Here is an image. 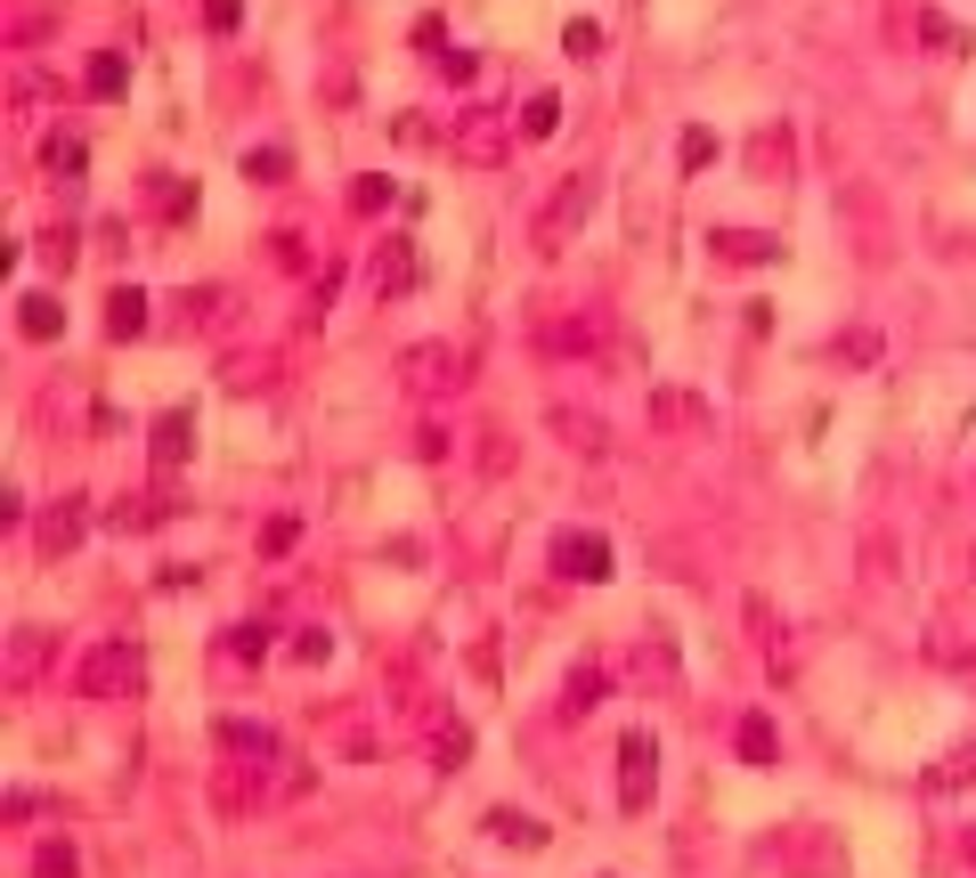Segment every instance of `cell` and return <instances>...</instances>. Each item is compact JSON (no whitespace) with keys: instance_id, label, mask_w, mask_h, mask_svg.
Here are the masks:
<instances>
[{"instance_id":"cell-20","label":"cell","mask_w":976,"mask_h":878,"mask_svg":"<svg viewBox=\"0 0 976 878\" xmlns=\"http://www.w3.org/2000/svg\"><path fill=\"white\" fill-rule=\"evenodd\" d=\"M41 163H49V171H58V180H74V171H82V163H90V147H82V139H74V131H58V139H49V147H41Z\"/></svg>"},{"instance_id":"cell-25","label":"cell","mask_w":976,"mask_h":878,"mask_svg":"<svg viewBox=\"0 0 976 878\" xmlns=\"http://www.w3.org/2000/svg\"><path fill=\"white\" fill-rule=\"evenodd\" d=\"M676 154H683V171H708V163H716V131H700V123H692Z\"/></svg>"},{"instance_id":"cell-12","label":"cell","mask_w":976,"mask_h":878,"mask_svg":"<svg viewBox=\"0 0 976 878\" xmlns=\"http://www.w3.org/2000/svg\"><path fill=\"white\" fill-rule=\"evenodd\" d=\"M496 147H505V123H496V114L481 107V114H472V123L465 131H456V154H472V163H489V154Z\"/></svg>"},{"instance_id":"cell-6","label":"cell","mask_w":976,"mask_h":878,"mask_svg":"<svg viewBox=\"0 0 976 878\" xmlns=\"http://www.w3.org/2000/svg\"><path fill=\"white\" fill-rule=\"evenodd\" d=\"M187 447H196V416H187V407H171V416L156 423V472H180Z\"/></svg>"},{"instance_id":"cell-15","label":"cell","mask_w":976,"mask_h":878,"mask_svg":"<svg viewBox=\"0 0 976 878\" xmlns=\"http://www.w3.org/2000/svg\"><path fill=\"white\" fill-rule=\"evenodd\" d=\"M489 838H505V846H545V821L538 814H489Z\"/></svg>"},{"instance_id":"cell-22","label":"cell","mask_w":976,"mask_h":878,"mask_svg":"<svg viewBox=\"0 0 976 878\" xmlns=\"http://www.w3.org/2000/svg\"><path fill=\"white\" fill-rule=\"evenodd\" d=\"M285 171H294V154H285V147H252L245 154V180H261V187H277Z\"/></svg>"},{"instance_id":"cell-10","label":"cell","mask_w":976,"mask_h":878,"mask_svg":"<svg viewBox=\"0 0 976 878\" xmlns=\"http://www.w3.org/2000/svg\"><path fill=\"white\" fill-rule=\"evenodd\" d=\"M107 334H114V342H131V334H147V293H139V285H123V293H107Z\"/></svg>"},{"instance_id":"cell-23","label":"cell","mask_w":976,"mask_h":878,"mask_svg":"<svg viewBox=\"0 0 976 878\" xmlns=\"http://www.w3.org/2000/svg\"><path fill=\"white\" fill-rule=\"evenodd\" d=\"M521 131H529V139H554V131H561V98H529Z\"/></svg>"},{"instance_id":"cell-26","label":"cell","mask_w":976,"mask_h":878,"mask_svg":"<svg viewBox=\"0 0 976 878\" xmlns=\"http://www.w3.org/2000/svg\"><path fill=\"white\" fill-rule=\"evenodd\" d=\"M919 33H928L936 49H968V33L952 25V16H936V9H919Z\"/></svg>"},{"instance_id":"cell-17","label":"cell","mask_w":976,"mask_h":878,"mask_svg":"<svg viewBox=\"0 0 976 878\" xmlns=\"http://www.w3.org/2000/svg\"><path fill=\"white\" fill-rule=\"evenodd\" d=\"M603 692H610V676H603V667H578V676H570V700H561V708H570V716H586V708H603Z\"/></svg>"},{"instance_id":"cell-18","label":"cell","mask_w":976,"mask_h":878,"mask_svg":"<svg viewBox=\"0 0 976 878\" xmlns=\"http://www.w3.org/2000/svg\"><path fill=\"white\" fill-rule=\"evenodd\" d=\"M407 367H416V383H456V367H465V358L432 342V350H407Z\"/></svg>"},{"instance_id":"cell-5","label":"cell","mask_w":976,"mask_h":878,"mask_svg":"<svg viewBox=\"0 0 976 878\" xmlns=\"http://www.w3.org/2000/svg\"><path fill=\"white\" fill-rule=\"evenodd\" d=\"M41 667H49V627H16V634H9V683L25 692Z\"/></svg>"},{"instance_id":"cell-16","label":"cell","mask_w":976,"mask_h":878,"mask_svg":"<svg viewBox=\"0 0 976 878\" xmlns=\"http://www.w3.org/2000/svg\"><path fill=\"white\" fill-rule=\"evenodd\" d=\"M33 878H82V854L65 846V838H41V854H33Z\"/></svg>"},{"instance_id":"cell-8","label":"cell","mask_w":976,"mask_h":878,"mask_svg":"<svg viewBox=\"0 0 976 878\" xmlns=\"http://www.w3.org/2000/svg\"><path fill=\"white\" fill-rule=\"evenodd\" d=\"M416 277L423 269H416V252H407V236H391V252L374 261V293H383V301L391 293H416Z\"/></svg>"},{"instance_id":"cell-14","label":"cell","mask_w":976,"mask_h":878,"mask_svg":"<svg viewBox=\"0 0 976 878\" xmlns=\"http://www.w3.org/2000/svg\"><path fill=\"white\" fill-rule=\"evenodd\" d=\"M774 756H781L774 716H741V765H774Z\"/></svg>"},{"instance_id":"cell-2","label":"cell","mask_w":976,"mask_h":878,"mask_svg":"<svg viewBox=\"0 0 976 878\" xmlns=\"http://www.w3.org/2000/svg\"><path fill=\"white\" fill-rule=\"evenodd\" d=\"M554 570L570 585H603L610 578V537H594V529H561L554 537Z\"/></svg>"},{"instance_id":"cell-7","label":"cell","mask_w":976,"mask_h":878,"mask_svg":"<svg viewBox=\"0 0 976 878\" xmlns=\"http://www.w3.org/2000/svg\"><path fill=\"white\" fill-rule=\"evenodd\" d=\"M708 245L716 261H781V236H757V228H716Z\"/></svg>"},{"instance_id":"cell-13","label":"cell","mask_w":976,"mask_h":878,"mask_svg":"<svg viewBox=\"0 0 976 878\" xmlns=\"http://www.w3.org/2000/svg\"><path fill=\"white\" fill-rule=\"evenodd\" d=\"M131 90V58L123 49H98L90 58V98H123Z\"/></svg>"},{"instance_id":"cell-24","label":"cell","mask_w":976,"mask_h":878,"mask_svg":"<svg viewBox=\"0 0 976 878\" xmlns=\"http://www.w3.org/2000/svg\"><path fill=\"white\" fill-rule=\"evenodd\" d=\"M561 49H570V58L586 65L594 49H603V25H594V16H578V25H561Z\"/></svg>"},{"instance_id":"cell-29","label":"cell","mask_w":976,"mask_h":878,"mask_svg":"<svg viewBox=\"0 0 976 878\" xmlns=\"http://www.w3.org/2000/svg\"><path fill=\"white\" fill-rule=\"evenodd\" d=\"M294 537H301V521H294V512H277V521L261 529V554H285V545H294Z\"/></svg>"},{"instance_id":"cell-1","label":"cell","mask_w":976,"mask_h":878,"mask_svg":"<svg viewBox=\"0 0 976 878\" xmlns=\"http://www.w3.org/2000/svg\"><path fill=\"white\" fill-rule=\"evenodd\" d=\"M139 676H147V659H139V643H123V634H107V643H90V659H82V700H131L139 692Z\"/></svg>"},{"instance_id":"cell-28","label":"cell","mask_w":976,"mask_h":878,"mask_svg":"<svg viewBox=\"0 0 976 878\" xmlns=\"http://www.w3.org/2000/svg\"><path fill=\"white\" fill-rule=\"evenodd\" d=\"M203 25H212V33H236V25H245V0H203Z\"/></svg>"},{"instance_id":"cell-27","label":"cell","mask_w":976,"mask_h":878,"mask_svg":"<svg viewBox=\"0 0 976 878\" xmlns=\"http://www.w3.org/2000/svg\"><path fill=\"white\" fill-rule=\"evenodd\" d=\"M350 203H358V212H383V203H391V180H383V171H367V180L350 187Z\"/></svg>"},{"instance_id":"cell-30","label":"cell","mask_w":976,"mask_h":878,"mask_svg":"<svg viewBox=\"0 0 976 878\" xmlns=\"http://www.w3.org/2000/svg\"><path fill=\"white\" fill-rule=\"evenodd\" d=\"M651 416H659V423H700V407L676 399V391H659V399H651Z\"/></svg>"},{"instance_id":"cell-31","label":"cell","mask_w":976,"mask_h":878,"mask_svg":"<svg viewBox=\"0 0 976 878\" xmlns=\"http://www.w3.org/2000/svg\"><path fill=\"white\" fill-rule=\"evenodd\" d=\"M325 651H334V634H325V627H310V634H294V659H310V667H318Z\"/></svg>"},{"instance_id":"cell-4","label":"cell","mask_w":976,"mask_h":878,"mask_svg":"<svg viewBox=\"0 0 976 878\" xmlns=\"http://www.w3.org/2000/svg\"><path fill=\"white\" fill-rule=\"evenodd\" d=\"M594 196H603V187H594L586 171H578V180H570V187H561V196H554V212H545V245H561V236H570L578 220L594 212Z\"/></svg>"},{"instance_id":"cell-3","label":"cell","mask_w":976,"mask_h":878,"mask_svg":"<svg viewBox=\"0 0 976 878\" xmlns=\"http://www.w3.org/2000/svg\"><path fill=\"white\" fill-rule=\"evenodd\" d=\"M651 781H659V749H651V732H627L619 740V805L627 814L651 805Z\"/></svg>"},{"instance_id":"cell-33","label":"cell","mask_w":976,"mask_h":878,"mask_svg":"<svg viewBox=\"0 0 976 878\" xmlns=\"http://www.w3.org/2000/svg\"><path fill=\"white\" fill-rule=\"evenodd\" d=\"M416 41L432 49V58H448V25H440V16H423V25H416Z\"/></svg>"},{"instance_id":"cell-11","label":"cell","mask_w":976,"mask_h":878,"mask_svg":"<svg viewBox=\"0 0 976 878\" xmlns=\"http://www.w3.org/2000/svg\"><path fill=\"white\" fill-rule=\"evenodd\" d=\"M16 325H25L33 342H58L65 334V309L49 301V293H25V301H16Z\"/></svg>"},{"instance_id":"cell-19","label":"cell","mask_w":976,"mask_h":878,"mask_svg":"<svg viewBox=\"0 0 976 878\" xmlns=\"http://www.w3.org/2000/svg\"><path fill=\"white\" fill-rule=\"evenodd\" d=\"M269 643H277V627H269V618H245V627H228V651H236V659H269Z\"/></svg>"},{"instance_id":"cell-9","label":"cell","mask_w":976,"mask_h":878,"mask_svg":"<svg viewBox=\"0 0 976 878\" xmlns=\"http://www.w3.org/2000/svg\"><path fill=\"white\" fill-rule=\"evenodd\" d=\"M82 529H90V496H65V505L41 521V545H49V554H65V545H74Z\"/></svg>"},{"instance_id":"cell-32","label":"cell","mask_w":976,"mask_h":878,"mask_svg":"<svg viewBox=\"0 0 976 878\" xmlns=\"http://www.w3.org/2000/svg\"><path fill=\"white\" fill-rule=\"evenodd\" d=\"M440 74H448V82H472V74H481V58H472V49H448V58H440Z\"/></svg>"},{"instance_id":"cell-21","label":"cell","mask_w":976,"mask_h":878,"mask_svg":"<svg viewBox=\"0 0 976 878\" xmlns=\"http://www.w3.org/2000/svg\"><path fill=\"white\" fill-rule=\"evenodd\" d=\"M220 749H245V756H277V732H269V725H220Z\"/></svg>"}]
</instances>
